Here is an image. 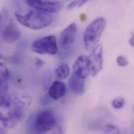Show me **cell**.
<instances>
[{
  "label": "cell",
  "mask_w": 134,
  "mask_h": 134,
  "mask_svg": "<svg viewBox=\"0 0 134 134\" xmlns=\"http://www.w3.org/2000/svg\"><path fill=\"white\" fill-rule=\"evenodd\" d=\"M80 1H74L71 2L67 5V9H71L75 8L76 6L80 7L79 6H80Z\"/></svg>",
  "instance_id": "ffe728a7"
},
{
  "label": "cell",
  "mask_w": 134,
  "mask_h": 134,
  "mask_svg": "<svg viewBox=\"0 0 134 134\" xmlns=\"http://www.w3.org/2000/svg\"><path fill=\"white\" fill-rule=\"evenodd\" d=\"M69 87L70 90L75 94L81 95L85 92V79L72 74L69 81Z\"/></svg>",
  "instance_id": "8fae6325"
},
{
  "label": "cell",
  "mask_w": 134,
  "mask_h": 134,
  "mask_svg": "<svg viewBox=\"0 0 134 134\" xmlns=\"http://www.w3.org/2000/svg\"></svg>",
  "instance_id": "cb8c5ba5"
},
{
  "label": "cell",
  "mask_w": 134,
  "mask_h": 134,
  "mask_svg": "<svg viewBox=\"0 0 134 134\" xmlns=\"http://www.w3.org/2000/svg\"><path fill=\"white\" fill-rule=\"evenodd\" d=\"M130 43L132 47H134V32L132 34V36L130 40Z\"/></svg>",
  "instance_id": "7402d4cb"
},
{
  "label": "cell",
  "mask_w": 134,
  "mask_h": 134,
  "mask_svg": "<svg viewBox=\"0 0 134 134\" xmlns=\"http://www.w3.org/2000/svg\"><path fill=\"white\" fill-rule=\"evenodd\" d=\"M125 104V100L122 97H118L114 99L112 102V105L113 108L115 109H120L123 108Z\"/></svg>",
  "instance_id": "e0dca14e"
},
{
  "label": "cell",
  "mask_w": 134,
  "mask_h": 134,
  "mask_svg": "<svg viewBox=\"0 0 134 134\" xmlns=\"http://www.w3.org/2000/svg\"><path fill=\"white\" fill-rule=\"evenodd\" d=\"M116 62L120 66H125L128 65L129 62L126 58L122 55L119 56L116 59Z\"/></svg>",
  "instance_id": "ac0fdd59"
},
{
  "label": "cell",
  "mask_w": 134,
  "mask_h": 134,
  "mask_svg": "<svg viewBox=\"0 0 134 134\" xmlns=\"http://www.w3.org/2000/svg\"></svg>",
  "instance_id": "603a6c76"
},
{
  "label": "cell",
  "mask_w": 134,
  "mask_h": 134,
  "mask_svg": "<svg viewBox=\"0 0 134 134\" xmlns=\"http://www.w3.org/2000/svg\"><path fill=\"white\" fill-rule=\"evenodd\" d=\"M57 124L54 112L49 109L39 111L29 121L30 131L35 134H45L52 131Z\"/></svg>",
  "instance_id": "7a4b0ae2"
},
{
  "label": "cell",
  "mask_w": 134,
  "mask_h": 134,
  "mask_svg": "<svg viewBox=\"0 0 134 134\" xmlns=\"http://www.w3.org/2000/svg\"><path fill=\"white\" fill-rule=\"evenodd\" d=\"M70 73V69L68 65L65 63H62L55 69V74L57 77L61 79H66Z\"/></svg>",
  "instance_id": "4fadbf2b"
},
{
  "label": "cell",
  "mask_w": 134,
  "mask_h": 134,
  "mask_svg": "<svg viewBox=\"0 0 134 134\" xmlns=\"http://www.w3.org/2000/svg\"><path fill=\"white\" fill-rule=\"evenodd\" d=\"M15 16L21 24L34 30L43 29L53 20V17L50 13L35 8L29 10L25 15L16 13Z\"/></svg>",
  "instance_id": "6da1fadb"
},
{
  "label": "cell",
  "mask_w": 134,
  "mask_h": 134,
  "mask_svg": "<svg viewBox=\"0 0 134 134\" xmlns=\"http://www.w3.org/2000/svg\"><path fill=\"white\" fill-rule=\"evenodd\" d=\"M43 61L41 60H40L39 59H37L36 61V62H35V64L38 67H41L43 65Z\"/></svg>",
  "instance_id": "44dd1931"
},
{
  "label": "cell",
  "mask_w": 134,
  "mask_h": 134,
  "mask_svg": "<svg viewBox=\"0 0 134 134\" xmlns=\"http://www.w3.org/2000/svg\"><path fill=\"white\" fill-rule=\"evenodd\" d=\"M66 92L65 84L62 81L57 80L54 81L48 90L49 97L54 100H58L63 97Z\"/></svg>",
  "instance_id": "30bf717a"
},
{
  "label": "cell",
  "mask_w": 134,
  "mask_h": 134,
  "mask_svg": "<svg viewBox=\"0 0 134 134\" xmlns=\"http://www.w3.org/2000/svg\"><path fill=\"white\" fill-rule=\"evenodd\" d=\"M77 34V26L72 23L67 26L61 32L60 37V45L62 48L67 49L75 42Z\"/></svg>",
  "instance_id": "52a82bcc"
},
{
  "label": "cell",
  "mask_w": 134,
  "mask_h": 134,
  "mask_svg": "<svg viewBox=\"0 0 134 134\" xmlns=\"http://www.w3.org/2000/svg\"><path fill=\"white\" fill-rule=\"evenodd\" d=\"M20 32L17 26L13 23H10L7 24L3 30L2 38L3 40L9 43L16 42L20 38Z\"/></svg>",
  "instance_id": "9c48e42d"
},
{
  "label": "cell",
  "mask_w": 134,
  "mask_h": 134,
  "mask_svg": "<svg viewBox=\"0 0 134 134\" xmlns=\"http://www.w3.org/2000/svg\"><path fill=\"white\" fill-rule=\"evenodd\" d=\"M31 48L34 52L40 54L54 55L58 51L54 36H48L36 40L32 43Z\"/></svg>",
  "instance_id": "277c9868"
},
{
  "label": "cell",
  "mask_w": 134,
  "mask_h": 134,
  "mask_svg": "<svg viewBox=\"0 0 134 134\" xmlns=\"http://www.w3.org/2000/svg\"><path fill=\"white\" fill-rule=\"evenodd\" d=\"M90 74L95 77L101 71L103 65V49L101 45H97L92 51L88 57Z\"/></svg>",
  "instance_id": "8992f818"
},
{
  "label": "cell",
  "mask_w": 134,
  "mask_h": 134,
  "mask_svg": "<svg viewBox=\"0 0 134 134\" xmlns=\"http://www.w3.org/2000/svg\"><path fill=\"white\" fill-rule=\"evenodd\" d=\"M26 3L33 8L39 9L48 13H55L60 11L64 4L59 1L31 0L26 1Z\"/></svg>",
  "instance_id": "5b68a950"
},
{
  "label": "cell",
  "mask_w": 134,
  "mask_h": 134,
  "mask_svg": "<svg viewBox=\"0 0 134 134\" xmlns=\"http://www.w3.org/2000/svg\"><path fill=\"white\" fill-rule=\"evenodd\" d=\"M0 103L2 108H8L11 104V98L7 92H1Z\"/></svg>",
  "instance_id": "9a60e30c"
},
{
  "label": "cell",
  "mask_w": 134,
  "mask_h": 134,
  "mask_svg": "<svg viewBox=\"0 0 134 134\" xmlns=\"http://www.w3.org/2000/svg\"><path fill=\"white\" fill-rule=\"evenodd\" d=\"M73 74L85 79L90 74V67L89 58L86 55L78 57L73 65Z\"/></svg>",
  "instance_id": "ba28073f"
},
{
  "label": "cell",
  "mask_w": 134,
  "mask_h": 134,
  "mask_svg": "<svg viewBox=\"0 0 134 134\" xmlns=\"http://www.w3.org/2000/svg\"><path fill=\"white\" fill-rule=\"evenodd\" d=\"M23 115V113L20 108L16 107L11 110L6 116L8 127L13 128L15 127L17 122L22 118Z\"/></svg>",
  "instance_id": "7c38bea8"
},
{
  "label": "cell",
  "mask_w": 134,
  "mask_h": 134,
  "mask_svg": "<svg viewBox=\"0 0 134 134\" xmlns=\"http://www.w3.org/2000/svg\"><path fill=\"white\" fill-rule=\"evenodd\" d=\"M51 131L52 134H64V129L63 126L59 124H57Z\"/></svg>",
  "instance_id": "d6986e66"
},
{
  "label": "cell",
  "mask_w": 134,
  "mask_h": 134,
  "mask_svg": "<svg viewBox=\"0 0 134 134\" xmlns=\"http://www.w3.org/2000/svg\"><path fill=\"white\" fill-rule=\"evenodd\" d=\"M106 26V20L103 17L93 20L86 28L83 33V42L87 51H92L96 46Z\"/></svg>",
  "instance_id": "3957f363"
},
{
  "label": "cell",
  "mask_w": 134,
  "mask_h": 134,
  "mask_svg": "<svg viewBox=\"0 0 134 134\" xmlns=\"http://www.w3.org/2000/svg\"><path fill=\"white\" fill-rule=\"evenodd\" d=\"M105 134H120V131L118 127L112 124L107 125L104 129Z\"/></svg>",
  "instance_id": "2e32d148"
},
{
  "label": "cell",
  "mask_w": 134,
  "mask_h": 134,
  "mask_svg": "<svg viewBox=\"0 0 134 134\" xmlns=\"http://www.w3.org/2000/svg\"><path fill=\"white\" fill-rule=\"evenodd\" d=\"M1 70V84L7 83V82L9 78V72L6 65L3 63L0 65Z\"/></svg>",
  "instance_id": "5bb4252c"
}]
</instances>
